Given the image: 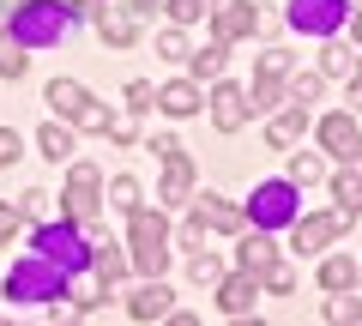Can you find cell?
Wrapping results in <instances>:
<instances>
[{
	"label": "cell",
	"mask_w": 362,
	"mask_h": 326,
	"mask_svg": "<svg viewBox=\"0 0 362 326\" xmlns=\"http://www.w3.org/2000/svg\"><path fill=\"white\" fill-rule=\"evenodd\" d=\"M18 206H25V211H30V218H37V211H42V206H49V194H42V187H30V194H25V199H18Z\"/></svg>",
	"instance_id": "43"
},
{
	"label": "cell",
	"mask_w": 362,
	"mask_h": 326,
	"mask_svg": "<svg viewBox=\"0 0 362 326\" xmlns=\"http://www.w3.org/2000/svg\"><path fill=\"white\" fill-rule=\"evenodd\" d=\"M73 25V13H66L61 0H18L13 6V37L25 42V49H42V42H61V30Z\"/></svg>",
	"instance_id": "1"
},
{
	"label": "cell",
	"mask_w": 362,
	"mask_h": 326,
	"mask_svg": "<svg viewBox=\"0 0 362 326\" xmlns=\"http://www.w3.org/2000/svg\"><path fill=\"white\" fill-rule=\"evenodd\" d=\"M13 235H18V211H13V206H0V248H6Z\"/></svg>",
	"instance_id": "42"
},
{
	"label": "cell",
	"mask_w": 362,
	"mask_h": 326,
	"mask_svg": "<svg viewBox=\"0 0 362 326\" xmlns=\"http://www.w3.org/2000/svg\"><path fill=\"white\" fill-rule=\"evenodd\" d=\"M259 73H266V78H284V73H290V54H284V49H272L266 61H259Z\"/></svg>",
	"instance_id": "39"
},
{
	"label": "cell",
	"mask_w": 362,
	"mask_h": 326,
	"mask_svg": "<svg viewBox=\"0 0 362 326\" xmlns=\"http://www.w3.org/2000/svg\"><path fill=\"white\" fill-rule=\"evenodd\" d=\"M97 37H103V42H115V49H127V42L139 37V25H133L127 13H97Z\"/></svg>",
	"instance_id": "22"
},
{
	"label": "cell",
	"mask_w": 362,
	"mask_h": 326,
	"mask_svg": "<svg viewBox=\"0 0 362 326\" xmlns=\"http://www.w3.org/2000/svg\"><path fill=\"white\" fill-rule=\"evenodd\" d=\"M133 6H139V13H151V6H157V0H133Z\"/></svg>",
	"instance_id": "45"
},
{
	"label": "cell",
	"mask_w": 362,
	"mask_h": 326,
	"mask_svg": "<svg viewBox=\"0 0 362 326\" xmlns=\"http://www.w3.org/2000/svg\"><path fill=\"white\" fill-rule=\"evenodd\" d=\"M223 61H230V54H223V42H211V49L187 54V66H194V78H218V73H223Z\"/></svg>",
	"instance_id": "28"
},
{
	"label": "cell",
	"mask_w": 362,
	"mask_h": 326,
	"mask_svg": "<svg viewBox=\"0 0 362 326\" xmlns=\"http://www.w3.org/2000/svg\"><path fill=\"white\" fill-rule=\"evenodd\" d=\"M157 54H169V61H187V37H181V25L157 37Z\"/></svg>",
	"instance_id": "35"
},
{
	"label": "cell",
	"mask_w": 362,
	"mask_h": 326,
	"mask_svg": "<svg viewBox=\"0 0 362 326\" xmlns=\"http://www.w3.org/2000/svg\"><path fill=\"white\" fill-rule=\"evenodd\" d=\"M109 199H115L121 211H133L139 206V182H133V175H115V182H109Z\"/></svg>",
	"instance_id": "33"
},
{
	"label": "cell",
	"mask_w": 362,
	"mask_h": 326,
	"mask_svg": "<svg viewBox=\"0 0 362 326\" xmlns=\"http://www.w3.org/2000/svg\"><path fill=\"white\" fill-rule=\"evenodd\" d=\"M157 103H163V115H199V85L194 78H175V85L157 91Z\"/></svg>",
	"instance_id": "15"
},
{
	"label": "cell",
	"mask_w": 362,
	"mask_h": 326,
	"mask_svg": "<svg viewBox=\"0 0 362 326\" xmlns=\"http://www.w3.org/2000/svg\"><path fill=\"white\" fill-rule=\"evenodd\" d=\"M284 223H296V182L254 187V230H284Z\"/></svg>",
	"instance_id": "5"
},
{
	"label": "cell",
	"mask_w": 362,
	"mask_h": 326,
	"mask_svg": "<svg viewBox=\"0 0 362 326\" xmlns=\"http://www.w3.org/2000/svg\"><path fill=\"white\" fill-rule=\"evenodd\" d=\"M61 290H66V272L54 260H42V254H25L13 266V278H6V296L13 302H54Z\"/></svg>",
	"instance_id": "2"
},
{
	"label": "cell",
	"mask_w": 362,
	"mask_h": 326,
	"mask_svg": "<svg viewBox=\"0 0 362 326\" xmlns=\"http://www.w3.org/2000/svg\"><path fill=\"white\" fill-rule=\"evenodd\" d=\"M211 121H218L223 133H235L247 121V91L242 85H218V91H211Z\"/></svg>",
	"instance_id": "12"
},
{
	"label": "cell",
	"mask_w": 362,
	"mask_h": 326,
	"mask_svg": "<svg viewBox=\"0 0 362 326\" xmlns=\"http://www.w3.org/2000/svg\"><path fill=\"white\" fill-rule=\"evenodd\" d=\"M194 278H199V284H218V278H223V266L211 260V254H194Z\"/></svg>",
	"instance_id": "37"
},
{
	"label": "cell",
	"mask_w": 362,
	"mask_h": 326,
	"mask_svg": "<svg viewBox=\"0 0 362 326\" xmlns=\"http://www.w3.org/2000/svg\"><path fill=\"white\" fill-rule=\"evenodd\" d=\"M206 6H211V0H169V18H175V25H199Z\"/></svg>",
	"instance_id": "34"
},
{
	"label": "cell",
	"mask_w": 362,
	"mask_h": 326,
	"mask_svg": "<svg viewBox=\"0 0 362 326\" xmlns=\"http://www.w3.org/2000/svg\"><path fill=\"white\" fill-rule=\"evenodd\" d=\"M320 175H326V163H320V157H308V151H296V157H290V182H296V187L320 182Z\"/></svg>",
	"instance_id": "29"
},
{
	"label": "cell",
	"mask_w": 362,
	"mask_h": 326,
	"mask_svg": "<svg viewBox=\"0 0 362 326\" xmlns=\"http://www.w3.org/2000/svg\"><path fill=\"white\" fill-rule=\"evenodd\" d=\"M326 320H350V326H356V320H362V302H350L344 290H332V302H326Z\"/></svg>",
	"instance_id": "31"
},
{
	"label": "cell",
	"mask_w": 362,
	"mask_h": 326,
	"mask_svg": "<svg viewBox=\"0 0 362 326\" xmlns=\"http://www.w3.org/2000/svg\"><path fill=\"white\" fill-rule=\"evenodd\" d=\"M332 199H338V218H344V223L362 218V175H356V163L332 175Z\"/></svg>",
	"instance_id": "14"
},
{
	"label": "cell",
	"mask_w": 362,
	"mask_h": 326,
	"mask_svg": "<svg viewBox=\"0 0 362 326\" xmlns=\"http://www.w3.org/2000/svg\"><path fill=\"white\" fill-rule=\"evenodd\" d=\"M6 6H18V0H0V13H6Z\"/></svg>",
	"instance_id": "46"
},
{
	"label": "cell",
	"mask_w": 362,
	"mask_h": 326,
	"mask_svg": "<svg viewBox=\"0 0 362 326\" xmlns=\"http://www.w3.org/2000/svg\"><path fill=\"white\" fill-rule=\"evenodd\" d=\"M133 266H139L145 278H163V266H169V223H163V211L133 206Z\"/></svg>",
	"instance_id": "3"
},
{
	"label": "cell",
	"mask_w": 362,
	"mask_h": 326,
	"mask_svg": "<svg viewBox=\"0 0 362 326\" xmlns=\"http://www.w3.org/2000/svg\"><path fill=\"white\" fill-rule=\"evenodd\" d=\"M37 254H42V260H54L66 278L90 266V242L78 235V223H42V230H37Z\"/></svg>",
	"instance_id": "4"
},
{
	"label": "cell",
	"mask_w": 362,
	"mask_h": 326,
	"mask_svg": "<svg viewBox=\"0 0 362 326\" xmlns=\"http://www.w3.org/2000/svg\"><path fill=\"white\" fill-rule=\"evenodd\" d=\"M85 103H90V91L78 85V78H54V85H49V109H61L66 121H73V115H78Z\"/></svg>",
	"instance_id": "17"
},
{
	"label": "cell",
	"mask_w": 362,
	"mask_h": 326,
	"mask_svg": "<svg viewBox=\"0 0 362 326\" xmlns=\"http://www.w3.org/2000/svg\"><path fill=\"white\" fill-rule=\"evenodd\" d=\"M320 91H326V73H296L290 78V97H296V103H314Z\"/></svg>",
	"instance_id": "30"
},
{
	"label": "cell",
	"mask_w": 362,
	"mask_h": 326,
	"mask_svg": "<svg viewBox=\"0 0 362 326\" xmlns=\"http://www.w3.org/2000/svg\"><path fill=\"white\" fill-rule=\"evenodd\" d=\"M37 151L54 157V163H61V157H73V127H66V121H49V127L37 133Z\"/></svg>",
	"instance_id": "20"
},
{
	"label": "cell",
	"mask_w": 362,
	"mask_h": 326,
	"mask_svg": "<svg viewBox=\"0 0 362 326\" xmlns=\"http://www.w3.org/2000/svg\"><path fill=\"white\" fill-rule=\"evenodd\" d=\"M259 284H266L272 296H290V290H296V266H290V260H272L266 272H259Z\"/></svg>",
	"instance_id": "27"
},
{
	"label": "cell",
	"mask_w": 362,
	"mask_h": 326,
	"mask_svg": "<svg viewBox=\"0 0 362 326\" xmlns=\"http://www.w3.org/2000/svg\"><path fill=\"white\" fill-rule=\"evenodd\" d=\"M187 194H194V163L181 151H169L163 157V206H181Z\"/></svg>",
	"instance_id": "13"
},
{
	"label": "cell",
	"mask_w": 362,
	"mask_h": 326,
	"mask_svg": "<svg viewBox=\"0 0 362 326\" xmlns=\"http://www.w3.org/2000/svg\"><path fill=\"white\" fill-rule=\"evenodd\" d=\"M199 218H206V230H242V206H230V199H218V194L199 199Z\"/></svg>",
	"instance_id": "18"
},
{
	"label": "cell",
	"mask_w": 362,
	"mask_h": 326,
	"mask_svg": "<svg viewBox=\"0 0 362 326\" xmlns=\"http://www.w3.org/2000/svg\"><path fill=\"white\" fill-rule=\"evenodd\" d=\"M278 97H284V78H266V73H259V85H254V103H259V109H272Z\"/></svg>",
	"instance_id": "36"
},
{
	"label": "cell",
	"mask_w": 362,
	"mask_h": 326,
	"mask_svg": "<svg viewBox=\"0 0 362 326\" xmlns=\"http://www.w3.org/2000/svg\"><path fill=\"white\" fill-rule=\"evenodd\" d=\"M169 302H175V296H169L163 284H145L139 296H133V320H163V314H169Z\"/></svg>",
	"instance_id": "21"
},
{
	"label": "cell",
	"mask_w": 362,
	"mask_h": 326,
	"mask_svg": "<svg viewBox=\"0 0 362 326\" xmlns=\"http://www.w3.org/2000/svg\"><path fill=\"white\" fill-rule=\"evenodd\" d=\"M127 103L133 109H151L157 103V85H145V78H139V85H127Z\"/></svg>",
	"instance_id": "40"
},
{
	"label": "cell",
	"mask_w": 362,
	"mask_h": 326,
	"mask_svg": "<svg viewBox=\"0 0 362 326\" xmlns=\"http://www.w3.org/2000/svg\"><path fill=\"white\" fill-rule=\"evenodd\" d=\"M235 254H242V272H266V266L272 260H278V248H272V235L266 230H254V235H242V248H235Z\"/></svg>",
	"instance_id": "16"
},
{
	"label": "cell",
	"mask_w": 362,
	"mask_h": 326,
	"mask_svg": "<svg viewBox=\"0 0 362 326\" xmlns=\"http://www.w3.org/2000/svg\"><path fill=\"white\" fill-rule=\"evenodd\" d=\"M290 25L308 37H332L344 25V0H290Z\"/></svg>",
	"instance_id": "6"
},
{
	"label": "cell",
	"mask_w": 362,
	"mask_h": 326,
	"mask_svg": "<svg viewBox=\"0 0 362 326\" xmlns=\"http://www.w3.org/2000/svg\"><path fill=\"white\" fill-rule=\"evenodd\" d=\"M350 278H356V266H350L344 254H326L320 260V284L326 290H350Z\"/></svg>",
	"instance_id": "26"
},
{
	"label": "cell",
	"mask_w": 362,
	"mask_h": 326,
	"mask_svg": "<svg viewBox=\"0 0 362 326\" xmlns=\"http://www.w3.org/2000/svg\"><path fill=\"white\" fill-rule=\"evenodd\" d=\"M18 151H25V145H18V133L0 127V170H6V163H18Z\"/></svg>",
	"instance_id": "38"
},
{
	"label": "cell",
	"mask_w": 362,
	"mask_h": 326,
	"mask_svg": "<svg viewBox=\"0 0 362 326\" xmlns=\"http://www.w3.org/2000/svg\"><path fill=\"white\" fill-rule=\"evenodd\" d=\"M73 127H85V133H109V115H103V103L90 97V103H85V109L73 115Z\"/></svg>",
	"instance_id": "32"
},
{
	"label": "cell",
	"mask_w": 362,
	"mask_h": 326,
	"mask_svg": "<svg viewBox=\"0 0 362 326\" xmlns=\"http://www.w3.org/2000/svg\"><path fill=\"white\" fill-rule=\"evenodd\" d=\"M320 73H326V78H350V73H356V54H350L344 42H326V54H320Z\"/></svg>",
	"instance_id": "25"
},
{
	"label": "cell",
	"mask_w": 362,
	"mask_h": 326,
	"mask_svg": "<svg viewBox=\"0 0 362 326\" xmlns=\"http://www.w3.org/2000/svg\"><path fill=\"white\" fill-rule=\"evenodd\" d=\"M350 30H356V42H362V13H356V18H350Z\"/></svg>",
	"instance_id": "44"
},
{
	"label": "cell",
	"mask_w": 362,
	"mask_h": 326,
	"mask_svg": "<svg viewBox=\"0 0 362 326\" xmlns=\"http://www.w3.org/2000/svg\"><path fill=\"white\" fill-rule=\"evenodd\" d=\"M338 230H344L338 211H332V218H296V223H290V248H296V254H326L338 242Z\"/></svg>",
	"instance_id": "8"
},
{
	"label": "cell",
	"mask_w": 362,
	"mask_h": 326,
	"mask_svg": "<svg viewBox=\"0 0 362 326\" xmlns=\"http://www.w3.org/2000/svg\"><path fill=\"white\" fill-rule=\"evenodd\" d=\"M218 302H223V314H254V302H259V278H254V272L218 278Z\"/></svg>",
	"instance_id": "11"
},
{
	"label": "cell",
	"mask_w": 362,
	"mask_h": 326,
	"mask_svg": "<svg viewBox=\"0 0 362 326\" xmlns=\"http://www.w3.org/2000/svg\"><path fill=\"white\" fill-rule=\"evenodd\" d=\"M127 254H121V248H109V242H103V248H90V272H97V278H103V284H115V278L121 272H127Z\"/></svg>",
	"instance_id": "23"
},
{
	"label": "cell",
	"mask_w": 362,
	"mask_h": 326,
	"mask_svg": "<svg viewBox=\"0 0 362 326\" xmlns=\"http://www.w3.org/2000/svg\"><path fill=\"white\" fill-rule=\"evenodd\" d=\"M211 25H218V42L254 37V30H259V6H247V0H223L218 13H211Z\"/></svg>",
	"instance_id": "10"
},
{
	"label": "cell",
	"mask_w": 362,
	"mask_h": 326,
	"mask_svg": "<svg viewBox=\"0 0 362 326\" xmlns=\"http://www.w3.org/2000/svg\"><path fill=\"white\" fill-rule=\"evenodd\" d=\"M181 242H187V248H206V218H199V211L187 218V230H181Z\"/></svg>",
	"instance_id": "41"
},
{
	"label": "cell",
	"mask_w": 362,
	"mask_h": 326,
	"mask_svg": "<svg viewBox=\"0 0 362 326\" xmlns=\"http://www.w3.org/2000/svg\"><path fill=\"white\" fill-rule=\"evenodd\" d=\"M302 127H308V115H302V103H296V109H284V115H278V121L266 127V139L278 145V151H290V145L302 139Z\"/></svg>",
	"instance_id": "19"
},
{
	"label": "cell",
	"mask_w": 362,
	"mask_h": 326,
	"mask_svg": "<svg viewBox=\"0 0 362 326\" xmlns=\"http://www.w3.org/2000/svg\"><path fill=\"white\" fill-rule=\"evenodd\" d=\"M320 145H326V157L356 163V157H362V127H356L350 115H326V121H320Z\"/></svg>",
	"instance_id": "9"
},
{
	"label": "cell",
	"mask_w": 362,
	"mask_h": 326,
	"mask_svg": "<svg viewBox=\"0 0 362 326\" xmlns=\"http://www.w3.org/2000/svg\"><path fill=\"white\" fill-rule=\"evenodd\" d=\"M25 42H18L13 37V30H0V78H18V73H25Z\"/></svg>",
	"instance_id": "24"
},
{
	"label": "cell",
	"mask_w": 362,
	"mask_h": 326,
	"mask_svg": "<svg viewBox=\"0 0 362 326\" xmlns=\"http://www.w3.org/2000/svg\"><path fill=\"white\" fill-rule=\"evenodd\" d=\"M66 218L73 223H90L97 218V170H90V163H73V170H66Z\"/></svg>",
	"instance_id": "7"
}]
</instances>
